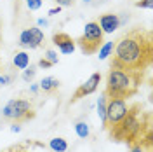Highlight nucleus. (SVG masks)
<instances>
[{
	"label": "nucleus",
	"instance_id": "31",
	"mask_svg": "<svg viewBox=\"0 0 153 152\" xmlns=\"http://www.w3.org/2000/svg\"><path fill=\"white\" fill-rule=\"evenodd\" d=\"M0 42H2V33H0Z\"/></svg>",
	"mask_w": 153,
	"mask_h": 152
},
{
	"label": "nucleus",
	"instance_id": "22",
	"mask_svg": "<svg viewBox=\"0 0 153 152\" xmlns=\"http://www.w3.org/2000/svg\"><path fill=\"white\" fill-rule=\"evenodd\" d=\"M59 7H71L75 4V0H54Z\"/></svg>",
	"mask_w": 153,
	"mask_h": 152
},
{
	"label": "nucleus",
	"instance_id": "28",
	"mask_svg": "<svg viewBox=\"0 0 153 152\" xmlns=\"http://www.w3.org/2000/svg\"><path fill=\"white\" fill-rule=\"evenodd\" d=\"M61 12V7L57 5V7H54V9H49V16H56V14H59Z\"/></svg>",
	"mask_w": 153,
	"mask_h": 152
},
{
	"label": "nucleus",
	"instance_id": "26",
	"mask_svg": "<svg viewBox=\"0 0 153 152\" xmlns=\"http://www.w3.org/2000/svg\"><path fill=\"white\" fill-rule=\"evenodd\" d=\"M131 152H144V149H143V142H139V143H132V147H131Z\"/></svg>",
	"mask_w": 153,
	"mask_h": 152
},
{
	"label": "nucleus",
	"instance_id": "2",
	"mask_svg": "<svg viewBox=\"0 0 153 152\" xmlns=\"http://www.w3.org/2000/svg\"><path fill=\"white\" fill-rule=\"evenodd\" d=\"M144 115L146 114L143 112V107L139 103L129 107L127 115L120 121V124L115 128L113 131H110V136L115 142H125V143H131V145L143 142V131L150 129L148 128L150 123L143 121Z\"/></svg>",
	"mask_w": 153,
	"mask_h": 152
},
{
	"label": "nucleus",
	"instance_id": "4",
	"mask_svg": "<svg viewBox=\"0 0 153 152\" xmlns=\"http://www.w3.org/2000/svg\"><path fill=\"white\" fill-rule=\"evenodd\" d=\"M103 35L105 33H103V30L99 28L97 21H91V23L85 25L82 37L78 40H75V42L84 54H94V53H97V49L101 47V44H103Z\"/></svg>",
	"mask_w": 153,
	"mask_h": 152
},
{
	"label": "nucleus",
	"instance_id": "21",
	"mask_svg": "<svg viewBox=\"0 0 153 152\" xmlns=\"http://www.w3.org/2000/svg\"><path fill=\"white\" fill-rule=\"evenodd\" d=\"M136 7H143V9H152L153 7V0H141L136 4Z\"/></svg>",
	"mask_w": 153,
	"mask_h": 152
},
{
	"label": "nucleus",
	"instance_id": "6",
	"mask_svg": "<svg viewBox=\"0 0 153 152\" xmlns=\"http://www.w3.org/2000/svg\"><path fill=\"white\" fill-rule=\"evenodd\" d=\"M129 112V103L127 100H122V98H108L106 102V119L103 128L110 131H113L115 128L120 124V121L124 119Z\"/></svg>",
	"mask_w": 153,
	"mask_h": 152
},
{
	"label": "nucleus",
	"instance_id": "23",
	"mask_svg": "<svg viewBox=\"0 0 153 152\" xmlns=\"http://www.w3.org/2000/svg\"><path fill=\"white\" fill-rule=\"evenodd\" d=\"M118 16V23H120V26H124V25H127V21H129V14H117Z\"/></svg>",
	"mask_w": 153,
	"mask_h": 152
},
{
	"label": "nucleus",
	"instance_id": "16",
	"mask_svg": "<svg viewBox=\"0 0 153 152\" xmlns=\"http://www.w3.org/2000/svg\"><path fill=\"white\" fill-rule=\"evenodd\" d=\"M113 47H115L113 40L101 44V47L97 49V53H99V56H97V58H99V59H108V58L111 56V53H113Z\"/></svg>",
	"mask_w": 153,
	"mask_h": 152
},
{
	"label": "nucleus",
	"instance_id": "18",
	"mask_svg": "<svg viewBox=\"0 0 153 152\" xmlns=\"http://www.w3.org/2000/svg\"><path fill=\"white\" fill-rule=\"evenodd\" d=\"M45 59H47V61H51V63H52V65H57V61H59V58H57V53L56 51H52V49H47V51H45Z\"/></svg>",
	"mask_w": 153,
	"mask_h": 152
},
{
	"label": "nucleus",
	"instance_id": "29",
	"mask_svg": "<svg viewBox=\"0 0 153 152\" xmlns=\"http://www.w3.org/2000/svg\"><path fill=\"white\" fill-rule=\"evenodd\" d=\"M47 25H49V21L47 19H44V18H40L37 21V26H47Z\"/></svg>",
	"mask_w": 153,
	"mask_h": 152
},
{
	"label": "nucleus",
	"instance_id": "7",
	"mask_svg": "<svg viewBox=\"0 0 153 152\" xmlns=\"http://www.w3.org/2000/svg\"><path fill=\"white\" fill-rule=\"evenodd\" d=\"M44 40H45V37H44V32L40 30V26L26 28L19 33V46H21V47L37 49V47L42 46Z\"/></svg>",
	"mask_w": 153,
	"mask_h": 152
},
{
	"label": "nucleus",
	"instance_id": "11",
	"mask_svg": "<svg viewBox=\"0 0 153 152\" xmlns=\"http://www.w3.org/2000/svg\"><path fill=\"white\" fill-rule=\"evenodd\" d=\"M38 87H40L44 93H54V91H57V87H59V81L54 79V77H44V79L38 82Z\"/></svg>",
	"mask_w": 153,
	"mask_h": 152
},
{
	"label": "nucleus",
	"instance_id": "1",
	"mask_svg": "<svg viewBox=\"0 0 153 152\" xmlns=\"http://www.w3.org/2000/svg\"><path fill=\"white\" fill-rule=\"evenodd\" d=\"M153 44L150 30L132 28L115 40V47L110 59V68L127 72L143 82L144 74L152 65Z\"/></svg>",
	"mask_w": 153,
	"mask_h": 152
},
{
	"label": "nucleus",
	"instance_id": "14",
	"mask_svg": "<svg viewBox=\"0 0 153 152\" xmlns=\"http://www.w3.org/2000/svg\"><path fill=\"white\" fill-rule=\"evenodd\" d=\"M75 133L78 138H82V140H87L89 136H91V128H89V124L85 121H78L75 124Z\"/></svg>",
	"mask_w": 153,
	"mask_h": 152
},
{
	"label": "nucleus",
	"instance_id": "32",
	"mask_svg": "<svg viewBox=\"0 0 153 152\" xmlns=\"http://www.w3.org/2000/svg\"><path fill=\"white\" fill-rule=\"evenodd\" d=\"M65 152H68V150H65Z\"/></svg>",
	"mask_w": 153,
	"mask_h": 152
},
{
	"label": "nucleus",
	"instance_id": "30",
	"mask_svg": "<svg viewBox=\"0 0 153 152\" xmlns=\"http://www.w3.org/2000/svg\"><path fill=\"white\" fill-rule=\"evenodd\" d=\"M30 91H31V93H33V95H35V93H37L38 89H40V87H38V84H33V82H30Z\"/></svg>",
	"mask_w": 153,
	"mask_h": 152
},
{
	"label": "nucleus",
	"instance_id": "12",
	"mask_svg": "<svg viewBox=\"0 0 153 152\" xmlns=\"http://www.w3.org/2000/svg\"><path fill=\"white\" fill-rule=\"evenodd\" d=\"M12 65H14V68H18V70H25L30 65V54L25 53V51L16 53L14 58H12Z\"/></svg>",
	"mask_w": 153,
	"mask_h": 152
},
{
	"label": "nucleus",
	"instance_id": "17",
	"mask_svg": "<svg viewBox=\"0 0 153 152\" xmlns=\"http://www.w3.org/2000/svg\"><path fill=\"white\" fill-rule=\"evenodd\" d=\"M35 77H37V67L30 63L28 67L23 70V74H21V79H23L25 82H28V84H30V82H33V79H35Z\"/></svg>",
	"mask_w": 153,
	"mask_h": 152
},
{
	"label": "nucleus",
	"instance_id": "15",
	"mask_svg": "<svg viewBox=\"0 0 153 152\" xmlns=\"http://www.w3.org/2000/svg\"><path fill=\"white\" fill-rule=\"evenodd\" d=\"M106 102H108V98L103 93V95L97 98V103H96V108H97V115H99L101 124H105V119H106Z\"/></svg>",
	"mask_w": 153,
	"mask_h": 152
},
{
	"label": "nucleus",
	"instance_id": "27",
	"mask_svg": "<svg viewBox=\"0 0 153 152\" xmlns=\"http://www.w3.org/2000/svg\"><path fill=\"white\" fill-rule=\"evenodd\" d=\"M21 129H23V128H21V124L19 123H14L12 126H10V131H12V133H19Z\"/></svg>",
	"mask_w": 153,
	"mask_h": 152
},
{
	"label": "nucleus",
	"instance_id": "9",
	"mask_svg": "<svg viewBox=\"0 0 153 152\" xmlns=\"http://www.w3.org/2000/svg\"><path fill=\"white\" fill-rule=\"evenodd\" d=\"M52 44L59 49L61 54H71V53L76 49L75 38H71L68 33H65V32H57V33H54V35H52Z\"/></svg>",
	"mask_w": 153,
	"mask_h": 152
},
{
	"label": "nucleus",
	"instance_id": "25",
	"mask_svg": "<svg viewBox=\"0 0 153 152\" xmlns=\"http://www.w3.org/2000/svg\"><path fill=\"white\" fill-rule=\"evenodd\" d=\"M38 67H40V68H51V67H54V65H52L51 61H47L45 58H42V59L38 61Z\"/></svg>",
	"mask_w": 153,
	"mask_h": 152
},
{
	"label": "nucleus",
	"instance_id": "5",
	"mask_svg": "<svg viewBox=\"0 0 153 152\" xmlns=\"http://www.w3.org/2000/svg\"><path fill=\"white\" fill-rule=\"evenodd\" d=\"M33 115H35L33 105L30 100H25V98H12L2 108V117L7 121H14V123L31 119Z\"/></svg>",
	"mask_w": 153,
	"mask_h": 152
},
{
	"label": "nucleus",
	"instance_id": "19",
	"mask_svg": "<svg viewBox=\"0 0 153 152\" xmlns=\"http://www.w3.org/2000/svg\"><path fill=\"white\" fill-rule=\"evenodd\" d=\"M42 4H44V0H26V7L30 11H38L42 7Z\"/></svg>",
	"mask_w": 153,
	"mask_h": 152
},
{
	"label": "nucleus",
	"instance_id": "8",
	"mask_svg": "<svg viewBox=\"0 0 153 152\" xmlns=\"http://www.w3.org/2000/svg\"><path fill=\"white\" fill-rule=\"evenodd\" d=\"M99 82H101V74H99V72H94L84 84H80L78 87H76V91L73 93V96H71V103L78 102L80 98H85V96L92 95L96 89H97Z\"/></svg>",
	"mask_w": 153,
	"mask_h": 152
},
{
	"label": "nucleus",
	"instance_id": "13",
	"mask_svg": "<svg viewBox=\"0 0 153 152\" xmlns=\"http://www.w3.org/2000/svg\"><path fill=\"white\" fill-rule=\"evenodd\" d=\"M49 149L52 152H65L68 150V140L61 138V136H54L49 140Z\"/></svg>",
	"mask_w": 153,
	"mask_h": 152
},
{
	"label": "nucleus",
	"instance_id": "10",
	"mask_svg": "<svg viewBox=\"0 0 153 152\" xmlns=\"http://www.w3.org/2000/svg\"><path fill=\"white\" fill-rule=\"evenodd\" d=\"M99 28L103 30V33H113L120 28V23H118V16L113 14V12H106V14H101L99 16V21H97Z\"/></svg>",
	"mask_w": 153,
	"mask_h": 152
},
{
	"label": "nucleus",
	"instance_id": "3",
	"mask_svg": "<svg viewBox=\"0 0 153 152\" xmlns=\"http://www.w3.org/2000/svg\"><path fill=\"white\" fill-rule=\"evenodd\" d=\"M139 81L132 77L127 72L117 70V68H110L108 75H106V87L105 95L106 98H122L127 100L137 93L139 89Z\"/></svg>",
	"mask_w": 153,
	"mask_h": 152
},
{
	"label": "nucleus",
	"instance_id": "20",
	"mask_svg": "<svg viewBox=\"0 0 153 152\" xmlns=\"http://www.w3.org/2000/svg\"><path fill=\"white\" fill-rule=\"evenodd\" d=\"M14 81V74H2L0 75V86H9Z\"/></svg>",
	"mask_w": 153,
	"mask_h": 152
},
{
	"label": "nucleus",
	"instance_id": "24",
	"mask_svg": "<svg viewBox=\"0 0 153 152\" xmlns=\"http://www.w3.org/2000/svg\"><path fill=\"white\" fill-rule=\"evenodd\" d=\"M108 0H84V4H87V5H101V4H106Z\"/></svg>",
	"mask_w": 153,
	"mask_h": 152
}]
</instances>
